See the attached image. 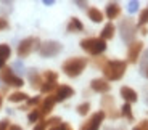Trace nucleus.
Here are the masks:
<instances>
[{"mask_svg":"<svg viewBox=\"0 0 148 130\" xmlns=\"http://www.w3.org/2000/svg\"><path fill=\"white\" fill-rule=\"evenodd\" d=\"M126 69H127V63L121 60H110L101 67L106 80H119L122 76L126 74Z\"/></svg>","mask_w":148,"mask_h":130,"instance_id":"nucleus-1","label":"nucleus"},{"mask_svg":"<svg viewBox=\"0 0 148 130\" xmlns=\"http://www.w3.org/2000/svg\"><path fill=\"white\" fill-rule=\"evenodd\" d=\"M87 66V60L85 58H79V56H74V58H69L63 63V71L68 77H77V76L82 74V71Z\"/></svg>","mask_w":148,"mask_h":130,"instance_id":"nucleus-2","label":"nucleus"},{"mask_svg":"<svg viewBox=\"0 0 148 130\" xmlns=\"http://www.w3.org/2000/svg\"><path fill=\"white\" fill-rule=\"evenodd\" d=\"M81 48L84 52H87L89 55L98 56L106 50V42L100 37H87L84 40H81Z\"/></svg>","mask_w":148,"mask_h":130,"instance_id":"nucleus-3","label":"nucleus"},{"mask_svg":"<svg viewBox=\"0 0 148 130\" xmlns=\"http://www.w3.org/2000/svg\"><path fill=\"white\" fill-rule=\"evenodd\" d=\"M119 31H121V39L126 44H132L135 42V34H137V26L134 24V21L130 18H126L122 19L121 24H119Z\"/></svg>","mask_w":148,"mask_h":130,"instance_id":"nucleus-4","label":"nucleus"},{"mask_svg":"<svg viewBox=\"0 0 148 130\" xmlns=\"http://www.w3.org/2000/svg\"><path fill=\"white\" fill-rule=\"evenodd\" d=\"M39 47H40V44H39V39L37 37L24 39V40H21L18 45V56L19 58H26L27 55H31V52H32L34 48L39 50Z\"/></svg>","mask_w":148,"mask_h":130,"instance_id":"nucleus-5","label":"nucleus"},{"mask_svg":"<svg viewBox=\"0 0 148 130\" xmlns=\"http://www.w3.org/2000/svg\"><path fill=\"white\" fill-rule=\"evenodd\" d=\"M0 80L5 82L7 85H13V87L24 85L23 79L18 77V76L15 74V71L11 69V67H3V69H0Z\"/></svg>","mask_w":148,"mask_h":130,"instance_id":"nucleus-6","label":"nucleus"},{"mask_svg":"<svg viewBox=\"0 0 148 130\" xmlns=\"http://www.w3.org/2000/svg\"><path fill=\"white\" fill-rule=\"evenodd\" d=\"M61 52V44L55 40H47L44 44H40L39 47V53H40L44 58H50V56H55Z\"/></svg>","mask_w":148,"mask_h":130,"instance_id":"nucleus-7","label":"nucleus"},{"mask_svg":"<svg viewBox=\"0 0 148 130\" xmlns=\"http://www.w3.org/2000/svg\"><path fill=\"white\" fill-rule=\"evenodd\" d=\"M105 117H106V116H105L103 111H97L95 114H92L89 119H87L84 124H82L79 130H98Z\"/></svg>","mask_w":148,"mask_h":130,"instance_id":"nucleus-8","label":"nucleus"},{"mask_svg":"<svg viewBox=\"0 0 148 130\" xmlns=\"http://www.w3.org/2000/svg\"><path fill=\"white\" fill-rule=\"evenodd\" d=\"M101 111L105 112V116L111 117V119H116L121 116V112L116 111V106H114V98L110 97V95H105L101 98Z\"/></svg>","mask_w":148,"mask_h":130,"instance_id":"nucleus-9","label":"nucleus"},{"mask_svg":"<svg viewBox=\"0 0 148 130\" xmlns=\"http://www.w3.org/2000/svg\"><path fill=\"white\" fill-rule=\"evenodd\" d=\"M143 50V42H132L127 48V60L129 63H137L140 58V53Z\"/></svg>","mask_w":148,"mask_h":130,"instance_id":"nucleus-10","label":"nucleus"},{"mask_svg":"<svg viewBox=\"0 0 148 130\" xmlns=\"http://www.w3.org/2000/svg\"><path fill=\"white\" fill-rule=\"evenodd\" d=\"M53 95H55L56 101H64V100H68V98H71L74 95V88L69 85H58V88L55 90Z\"/></svg>","mask_w":148,"mask_h":130,"instance_id":"nucleus-11","label":"nucleus"},{"mask_svg":"<svg viewBox=\"0 0 148 130\" xmlns=\"http://www.w3.org/2000/svg\"><path fill=\"white\" fill-rule=\"evenodd\" d=\"M55 103H56L55 95H48V97H45V98H44V101H42L40 106H39V111H40L42 117H44V116H47L48 112L52 111L53 106H55Z\"/></svg>","mask_w":148,"mask_h":130,"instance_id":"nucleus-12","label":"nucleus"},{"mask_svg":"<svg viewBox=\"0 0 148 130\" xmlns=\"http://www.w3.org/2000/svg\"><path fill=\"white\" fill-rule=\"evenodd\" d=\"M90 87H92V90L97 93H108L111 88V85L108 84L106 79H93V80L90 82Z\"/></svg>","mask_w":148,"mask_h":130,"instance_id":"nucleus-13","label":"nucleus"},{"mask_svg":"<svg viewBox=\"0 0 148 130\" xmlns=\"http://www.w3.org/2000/svg\"><path fill=\"white\" fill-rule=\"evenodd\" d=\"M121 97L126 100V103H135V101L138 100L137 97V92L134 88H130V87H121Z\"/></svg>","mask_w":148,"mask_h":130,"instance_id":"nucleus-14","label":"nucleus"},{"mask_svg":"<svg viewBox=\"0 0 148 130\" xmlns=\"http://www.w3.org/2000/svg\"><path fill=\"white\" fill-rule=\"evenodd\" d=\"M105 15L108 16V19H116L119 15H121V7H119V3H116V2H111V3H108Z\"/></svg>","mask_w":148,"mask_h":130,"instance_id":"nucleus-15","label":"nucleus"},{"mask_svg":"<svg viewBox=\"0 0 148 130\" xmlns=\"http://www.w3.org/2000/svg\"><path fill=\"white\" fill-rule=\"evenodd\" d=\"M29 82H31V87H32L34 90H40L42 84H44V79H42V76L39 74V72L31 69L29 71Z\"/></svg>","mask_w":148,"mask_h":130,"instance_id":"nucleus-16","label":"nucleus"},{"mask_svg":"<svg viewBox=\"0 0 148 130\" xmlns=\"http://www.w3.org/2000/svg\"><path fill=\"white\" fill-rule=\"evenodd\" d=\"M10 55H11L10 47H8L7 44H0V69L5 67V63H7V60L10 58Z\"/></svg>","mask_w":148,"mask_h":130,"instance_id":"nucleus-17","label":"nucleus"},{"mask_svg":"<svg viewBox=\"0 0 148 130\" xmlns=\"http://www.w3.org/2000/svg\"><path fill=\"white\" fill-rule=\"evenodd\" d=\"M82 29H84V24H82L76 16H73V18L69 19V22H68V26H66L68 32H81Z\"/></svg>","mask_w":148,"mask_h":130,"instance_id":"nucleus-18","label":"nucleus"},{"mask_svg":"<svg viewBox=\"0 0 148 130\" xmlns=\"http://www.w3.org/2000/svg\"><path fill=\"white\" fill-rule=\"evenodd\" d=\"M114 31H116L114 24H113V22H108L106 26L101 29V37L100 39H103L105 42L110 40V39H113V37H114Z\"/></svg>","mask_w":148,"mask_h":130,"instance_id":"nucleus-19","label":"nucleus"},{"mask_svg":"<svg viewBox=\"0 0 148 130\" xmlns=\"http://www.w3.org/2000/svg\"><path fill=\"white\" fill-rule=\"evenodd\" d=\"M87 15H89V18L92 19L93 22H101V21H103V13H101V11L98 10V8H95V7L89 8Z\"/></svg>","mask_w":148,"mask_h":130,"instance_id":"nucleus-20","label":"nucleus"},{"mask_svg":"<svg viewBox=\"0 0 148 130\" xmlns=\"http://www.w3.org/2000/svg\"><path fill=\"white\" fill-rule=\"evenodd\" d=\"M8 100L11 101V103H19V101H27V95L24 92H15L11 93L10 97H8Z\"/></svg>","mask_w":148,"mask_h":130,"instance_id":"nucleus-21","label":"nucleus"},{"mask_svg":"<svg viewBox=\"0 0 148 130\" xmlns=\"http://www.w3.org/2000/svg\"><path fill=\"white\" fill-rule=\"evenodd\" d=\"M121 116H122V117H126L127 120H130V122L134 120L132 108H130V104H129V103H124V106L121 108Z\"/></svg>","mask_w":148,"mask_h":130,"instance_id":"nucleus-22","label":"nucleus"},{"mask_svg":"<svg viewBox=\"0 0 148 130\" xmlns=\"http://www.w3.org/2000/svg\"><path fill=\"white\" fill-rule=\"evenodd\" d=\"M58 88V85H56V82H44L40 87V92L42 93H52L53 90Z\"/></svg>","mask_w":148,"mask_h":130,"instance_id":"nucleus-23","label":"nucleus"},{"mask_svg":"<svg viewBox=\"0 0 148 130\" xmlns=\"http://www.w3.org/2000/svg\"><path fill=\"white\" fill-rule=\"evenodd\" d=\"M27 119H29V122H39V120H42V114H40V111H39V108H34L32 111L29 112Z\"/></svg>","mask_w":148,"mask_h":130,"instance_id":"nucleus-24","label":"nucleus"},{"mask_svg":"<svg viewBox=\"0 0 148 130\" xmlns=\"http://www.w3.org/2000/svg\"><path fill=\"white\" fill-rule=\"evenodd\" d=\"M42 79H44V82H56L58 80V74L53 72V71H45Z\"/></svg>","mask_w":148,"mask_h":130,"instance_id":"nucleus-25","label":"nucleus"},{"mask_svg":"<svg viewBox=\"0 0 148 130\" xmlns=\"http://www.w3.org/2000/svg\"><path fill=\"white\" fill-rule=\"evenodd\" d=\"M147 22H148V7L140 11V16H138V26L143 27Z\"/></svg>","mask_w":148,"mask_h":130,"instance_id":"nucleus-26","label":"nucleus"},{"mask_svg":"<svg viewBox=\"0 0 148 130\" xmlns=\"http://www.w3.org/2000/svg\"><path fill=\"white\" fill-rule=\"evenodd\" d=\"M27 106H29V108H34V106H37V108H39V106H40V103H42V100H40V97H34V98H27Z\"/></svg>","mask_w":148,"mask_h":130,"instance_id":"nucleus-27","label":"nucleus"},{"mask_svg":"<svg viewBox=\"0 0 148 130\" xmlns=\"http://www.w3.org/2000/svg\"><path fill=\"white\" fill-rule=\"evenodd\" d=\"M89 109H90V103H82V104L77 106V112L81 116H85L87 112H89Z\"/></svg>","mask_w":148,"mask_h":130,"instance_id":"nucleus-28","label":"nucleus"},{"mask_svg":"<svg viewBox=\"0 0 148 130\" xmlns=\"http://www.w3.org/2000/svg\"><path fill=\"white\" fill-rule=\"evenodd\" d=\"M140 67H142V74H145V71L148 69V50L145 52L143 58H142V64H140Z\"/></svg>","mask_w":148,"mask_h":130,"instance_id":"nucleus-29","label":"nucleus"},{"mask_svg":"<svg viewBox=\"0 0 148 130\" xmlns=\"http://www.w3.org/2000/svg\"><path fill=\"white\" fill-rule=\"evenodd\" d=\"M127 10H129V13H135V11L138 10V2L135 0V2H129L127 3Z\"/></svg>","mask_w":148,"mask_h":130,"instance_id":"nucleus-30","label":"nucleus"},{"mask_svg":"<svg viewBox=\"0 0 148 130\" xmlns=\"http://www.w3.org/2000/svg\"><path fill=\"white\" fill-rule=\"evenodd\" d=\"M47 129H48L47 120H39V124H37V125L34 127V130H47Z\"/></svg>","mask_w":148,"mask_h":130,"instance_id":"nucleus-31","label":"nucleus"},{"mask_svg":"<svg viewBox=\"0 0 148 130\" xmlns=\"http://www.w3.org/2000/svg\"><path fill=\"white\" fill-rule=\"evenodd\" d=\"M134 130H148V120H147V119H145V120H142V122L138 124V125L135 127Z\"/></svg>","mask_w":148,"mask_h":130,"instance_id":"nucleus-32","label":"nucleus"},{"mask_svg":"<svg viewBox=\"0 0 148 130\" xmlns=\"http://www.w3.org/2000/svg\"><path fill=\"white\" fill-rule=\"evenodd\" d=\"M8 127H10V120H8V119H2V120H0V130H8Z\"/></svg>","mask_w":148,"mask_h":130,"instance_id":"nucleus-33","label":"nucleus"},{"mask_svg":"<svg viewBox=\"0 0 148 130\" xmlns=\"http://www.w3.org/2000/svg\"><path fill=\"white\" fill-rule=\"evenodd\" d=\"M10 27V24H8V21L5 18H0V31H3V29H8Z\"/></svg>","mask_w":148,"mask_h":130,"instance_id":"nucleus-34","label":"nucleus"},{"mask_svg":"<svg viewBox=\"0 0 148 130\" xmlns=\"http://www.w3.org/2000/svg\"><path fill=\"white\" fill-rule=\"evenodd\" d=\"M60 130H73V127H71L69 124H66V122H61V125H60Z\"/></svg>","mask_w":148,"mask_h":130,"instance_id":"nucleus-35","label":"nucleus"},{"mask_svg":"<svg viewBox=\"0 0 148 130\" xmlns=\"http://www.w3.org/2000/svg\"><path fill=\"white\" fill-rule=\"evenodd\" d=\"M8 130H23V129L19 125H10V127H8Z\"/></svg>","mask_w":148,"mask_h":130,"instance_id":"nucleus-36","label":"nucleus"},{"mask_svg":"<svg viewBox=\"0 0 148 130\" xmlns=\"http://www.w3.org/2000/svg\"><path fill=\"white\" fill-rule=\"evenodd\" d=\"M140 32H142V34H143V35H147V32H148V29H147V27H145V26H143V27H140Z\"/></svg>","mask_w":148,"mask_h":130,"instance_id":"nucleus-37","label":"nucleus"},{"mask_svg":"<svg viewBox=\"0 0 148 130\" xmlns=\"http://www.w3.org/2000/svg\"><path fill=\"white\" fill-rule=\"evenodd\" d=\"M76 5H79V7H87V2H76Z\"/></svg>","mask_w":148,"mask_h":130,"instance_id":"nucleus-38","label":"nucleus"},{"mask_svg":"<svg viewBox=\"0 0 148 130\" xmlns=\"http://www.w3.org/2000/svg\"><path fill=\"white\" fill-rule=\"evenodd\" d=\"M44 3H45V5H53L55 2H53V0H44Z\"/></svg>","mask_w":148,"mask_h":130,"instance_id":"nucleus-39","label":"nucleus"},{"mask_svg":"<svg viewBox=\"0 0 148 130\" xmlns=\"http://www.w3.org/2000/svg\"><path fill=\"white\" fill-rule=\"evenodd\" d=\"M2 103H3V100H2V93H0V108H2Z\"/></svg>","mask_w":148,"mask_h":130,"instance_id":"nucleus-40","label":"nucleus"},{"mask_svg":"<svg viewBox=\"0 0 148 130\" xmlns=\"http://www.w3.org/2000/svg\"><path fill=\"white\" fill-rule=\"evenodd\" d=\"M143 76H147V77H148V69H147V71H145V74H143Z\"/></svg>","mask_w":148,"mask_h":130,"instance_id":"nucleus-41","label":"nucleus"},{"mask_svg":"<svg viewBox=\"0 0 148 130\" xmlns=\"http://www.w3.org/2000/svg\"><path fill=\"white\" fill-rule=\"evenodd\" d=\"M106 130H113V129H106ZM118 130H124V129H118Z\"/></svg>","mask_w":148,"mask_h":130,"instance_id":"nucleus-42","label":"nucleus"}]
</instances>
